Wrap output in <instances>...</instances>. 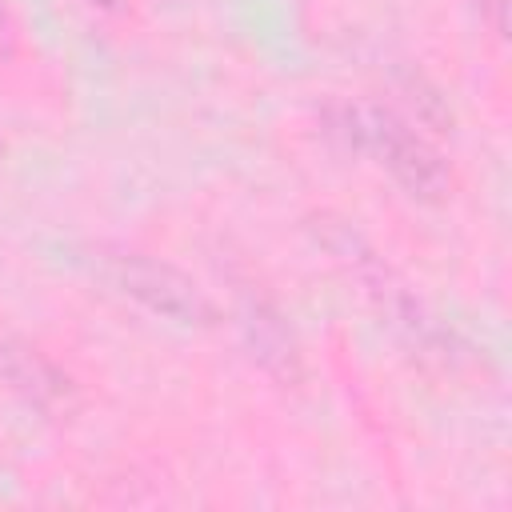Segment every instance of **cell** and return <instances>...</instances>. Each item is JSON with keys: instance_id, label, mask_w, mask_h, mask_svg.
Masks as SVG:
<instances>
[{"instance_id": "cell-2", "label": "cell", "mask_w": 512, "mask_h": 512, "mask_svg": "<svg viewBox=\"0 0 512 512\" xmlns=\"http://www.w3.org/2000/svg\"><path fill=\"white\" fill-rule=\"evenodd\" d=\"M316 236H320L324 248L344 264V272L360 284V292H364L368 304L380 312V320H384L416 356H424V360H432V364H444V368H452V364L460 360L456 336L436 324V316H432V312L408 292V284L360 240V232H352V228L340 224V220H320Z\"/></svg>"}, {"instance_id": "cell-4", "label": "cell", "mask_w": 512, "mask_h": 512, "mask_svg": "<svg viewBox=\"0 0 512 512\" xmlns=\"http://www.w3.org/2000/svg\"><path fill=\"white\" fill-rule=\"evenodd\" d=\"M0 376L12 384L16 396H24L32 408H40L48 416L72 412V404H76L72 376L48 352H40L28 340H4L0 344Z\"/></svg>"}, {"instance_id": "cell-6", "label": "cell", "mask_w": 512, "mask_h": 512, "mask_svg": "<svg viewBox=\"0 0 512 512\" xmlns=\"http://www.w3.org/2000/svg\"><path fill=\"white\" fill-rule=\"evenodd\" d=\"M8 36H12V20H8V8H4V0H0V48L8 44Z\"/></svg>"}, {"instance_id": "cell-8", "label": "cell", "mask_w": 512, "mask_h": 512, "mask_svg": "<svg viewBox=\"0 0 512 512\" xmlns=\"http://www.w3.org/2000/svg\"><path fill=\"white\" fill-rule=\"evenodd\" d=\"M0 152H4V144H0Z\"/></svg>"}, {"instance_id": "cell-7", "label": "cell", "mask_w": 512, "mask_h": 512, "mask_svg": "<svg viewBox=\"0 0 512 512\" xmlns=\"http://www.w3.org/2000/svg\"><path fill=\"white\" fill-rule=\"evenodd\" d=\"M88 4H96V8H120L124 0H88Z\"/></svg>"}, {"instance_id": "cell-3", "label": "cell", "mask_w": 512, "mask_h": 512, "mask_svg": "<svg viewBox=\"0 0 512 512\" xmlns=\"http://www.w3.org/2000/svg\"><path fill=\"white\" fill-rule=\"evenodd\" d=\"M96 268L116 292H124L128 300H136L140 308H148L168 324L208 328L216 320V308L200 292V284L168 260L128 252V248H96Z\"/></svg>"}, {"instance_id": "cell-1", "label": "cell", "mask_w": 512, "mask_h": 512, "mask_svg": "<svg viewBox=\"0 0 512 512\" xmlns=\"http://www.w3.org/2000/svg\"><path fill=\"white\" fill-rule=\"evenodd\" d=\"M328 132L340 136L348 148L376 156L392 180L420 204H444L452 196V168L432 148L428 136H420L404 116H396L384 104H332Z\"/></svg>"}, {"instance_id": "cell-5", "label": "cell", "mask_w": 512, "mask_h": 512, "mask_svg": "<svg viewBox=\"0 0 512 512\" xmlns=\"http://www.w3.org/2000/svg\"><path fill=\"white\" fill-rule=\"evenodd\" d=\"M240 328H244V340H248L252 356H256L268 372H276V376H284V380H296V372H300L296 340H292V332L284 328V320H280L268 304H260V300L244 304Z\"/></svg>"}]
</instances>
